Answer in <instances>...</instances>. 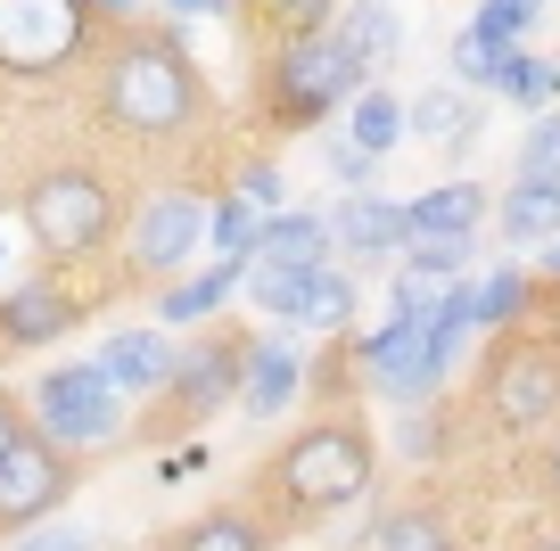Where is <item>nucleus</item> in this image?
I'll return each instance as SVG.
<instances>
[{
    "label": "nucleus",
    "instance_id": "nucleus-1",
    "mask_svg": "<svg viewBox=\"0 0 560 551\" xmlns=\"http://www.w3.org/2000/svg\"><path fill=\"white\" fill-rule=\"evenodd\" d=\"M83 116H91V140H116L132 156L214 140V91L198 74L190 42H182V17L174 25H140V17L107 25L83 67Z\"/></svg>",
    "mask_w": 560,
    "mask_h": 551
},
{
    "label": "nucleus",
    "instance_id": "nucleus-28",
    "mask_svg": "<svg viewBox=\"0 0 560 551\" xmlns=\"http://www.w3.org/2000/svg\"><path fill=\"white\" fill-rule=\"evenodd\" d=\"M494 91H503L511 107H527V116H536V107H552V99H560V58H527V50H511V67L494 74Z\"/></svg>",
    "mask_w": 560,
    "mask_h": 551
},
{
    "label": "nucleus",
    "instance_id": "nucleus-11",
    "mask_svg": "<svg viewBox=\"0 0 560 551\" xmlns=\"http://www.w3.org/2000/svg\"><path fill=\"white\" fill-rule=\"evenodd\" d=\"M83 305H91V289H74L67 263H50V272L18 280V289L0 296V354H34V345L67 338V329L83 321Z\"/></svg>",
    "mask_w": 560,
    "mask_h": 551
},
{
    "label": "nucleus",
    "instance_id": "nucleus-19",
    "mask_svg": "<svg viewBox=\"0 0 560 551\" xmlns=\"http://www.w3.org/2000/svg\"><path fill=\"white\" fill-rule=\"evenodd\" d=\"M494 223H503L511 247L560 239V173H520V181H511V198L494 207Z\"/></svg>",
    "mask_w": 560,
    "mask_h": 551
},
{
    "label": "nucleus",
    "instance_id": "nucleus-8",
    "mask_svg": "<svg viewBox=\"0 0 560 551\" xmlns=\"http://www.w3.org/2000/svg\"><path fill=\"white\" fill-rule=\"evenodd\" d=\"M240 371H247V338H240V329L198 338L190 354H174V371H165V387H158V412L140 420V436H149V445H165V436L198 429L207 412L240 403Z\"/></svg>",
    "mask_w": 560,
    "mask_h": 551
},
{
    "label": "nucleus",
    "instance_id": "nucleus-20",
    "mask_svg": "<svg viewBox=\"0 0 560 551\" xmlns=\"http://www.w3.org/2000/svg\"><path fill=\"white\" fill-rule=\"evenodd\" d=\"M478 124H487V116H478V99H470V91H445V83L420 91V99L404 107V132L429 140V149H470Z\"/></svg>",
    "mask_w": 560,
    "mask_h": 551
},
{
    "label": "nucleus",
    "instance_id": "nucleus-18",
    "mask_svg": "<svg viewBox=\"0 0 560 551\" xmlns=\"http://www.w3.org/2000/svg\"><path fill=\"white\" fill-rule=\"evenodd\" d=\"M100 371L124 396H158L165 371H174V345H165V329H116V338L100 345Z\"/></svg>",
    "mask_w": 560,
    "mask_h": 551
},
{
    "label": "nucleus",
    "instance_id": "nucleus-30",
    "mask_svg": "<svg viewBox=\"0 0 560 551\" xmlns=\"http://www.w3.org/2000/svg\"><path fill=\"white\" fill-rule=\"evenodd\" d=\"M322 156H330V173L347 181V190H371V173H380V156L363 149L354 132H338V140H322Z\"/></svg>",
    "mask_w": 560,
    "mask_h": 551
},
{
    "label": "nucleus",
    "instance_id": "nucleus-16",
    "mask_svg": "<svg viewBox=\"0 0 560 551\" xmlns=\"http://www.w3.org/2000/svg\"><path fill=\"white\" fill-rule=\"evenodd\" d=\"M338 17V0H240L231 25H240L247 50H272V42H298V34H322Z\"/></svg>",
    "mask_w": 560,
    "mask_h": 551
},
{
    "label": "nucleus",
    "instance_id": "nucleus-26",
    "mask_svg": "<svg viewBox=\"0 0 560 551\" xmlns=\"http://www.w3.org/2000/svg\"><path fill=\"white\" fill-rule=\"evenodd\" d=\"M527 305H536V289H527L520 263H503V272L470 280V321H478V329H511V321H527Z\"/></svg>",
    "mask_w": 560,
    "mask_h": 551
},
{
    "label": "nucleus",
    "instance_id": "nucleus-10",
    "mask_svg": "<svg viewBox=\"0 0 560 551\" xmlns=\"http://www.w3.org/2000/svg\"><path fill=\"white\" fill-rule=\"evenodd\" d=\"M74 478H83V453L25 429L18 445L0 453V535H34L50 511H67Z\"/></svg>",
    "mask_w": 560,
    "mask_h": 551
},
{
    "label": "nucleus",
    "instance_id": "nucleus-36",
    "mask_svg": "<svg viewBox=\"0 0 560 551\" xmlns=\"http://www.w3.org/2000/svg\"><path fill=\"white\" fill-rule=\"evenodd\" d=\"M544 494L560 502V436H552V445H544Z\"/></svg>",
    "mask_w": 560,
    "mask_h": 551
},
{
    "label": "nucleus",
    "instance_id": "nucleus-12",
    "mask_svg": "<svg viewBox=\"0 0 560 551\" xmlns=\"http://www.w3.org/2000/svg\"><path fill=\"white\" fill-rule=\"evenodd\" d=\"M404 239H412V231H404V207H396V198H380V190H347V207L330 214V256L363 263V272L396 263Z\"/></svg>",
    "mask_w": 560,
    "mask_h": 551
},
{
    "label": "nucleus",
    "instance_id": "nucleus-3",
    "mask_svg": "<svg viewBox=\"0 0 560 551\" xmlns=\"http://www.w3.org/2000/svg\"><path fill=\"white\" fill-rule=\"evenodd\" d=\"M380 478V445L354 412H322L314 429H298L289 445L264 461L256 478V511H272L264 527L289 535V527H322L330 511H354Z\"/></svg>",
    "mask_w": 560,
    "mask_h": 551
},
{
    "label": "nucleus",
    "instance_id": "nucleus-14",
    "mask_svg": "<svg viewBox=\"0 0 560 551\" xmlns=\"http://www.w3.org/2000/svg\"><path fill=\"white\" fill-rule=\"evenodd\" d=\"M520 34H527V25H511L503 9H494V0H478V17L462 25V34H454V74H462L470 91H494V74L511 67Z\"/></svg>",
    "mask_w": 560,
    "mask_h": 551
},
{
    "label": "nucleus",
    "instance_id": "nucleus-21",
    "mask_svg": "<svg viewBox=\"0 0 560 551\" xmlns=\"http://www.w3.org/2000/svg\"><path fill=\"white\" fill-rule=\"evenodd\" d=\"M487 223V190L478 181H438V190H420L404 207V231L412 239H445V231H478Z\"/></svg>",
    "mask_w": 560,
    "mask_h": 551
},
{
    "label": "nucleus",
    "instance_id": "nucleus-35",
    "mask_svg": "<svg viewBox=\"0 0 560 551\" xmlns=\"http://www.w3.org/2000/svg\"><path fill=\"white\" fill-rule=\"evenodd\" d=\"M494 9H503L511 25H536V17H544V0H494Z\"/></svg>",
    "mask_w": 560,
    "mask_h": 551
},
{
    "label": "nucleus",
    "instance_id": "nucleus-27",
    "mask_svg": "<svg viewBox=\"0 0 560 551\" xmlns=\"http://www.w3.org/2000/svg\"><path fill=\"white\" fill-rule=\"evenodd\" d=\"M207 247H214V256H240V263H247V256L264 247V214L247 207L240 190L214 198V207H207Z\"/></svg>",
    "mask_w": 560,
    "mask_h": 551
},
{
    "label": "nucleus",
    "instance_id": "nucleus-37",
    "mask_svg": "<svg viewBox=\"0 0 560 551\" xmlns=\"http://www.w3.org/2000/svg\"><path fill=\"white\" fill-rule=\"evenodd\" d=\"M544 280H560V239H544Z\"/></svg>",
    "mask_w": 560,
    "mask_h": 551
},
{
    "label": "nucleus",
    "instance_id": "nucleus-25",
    "mask_svg": "<svg viewBox=\"0 0 560 551\" xmlns=\"http://www.w3.org/2000/svg\"><path fill=\"white\" fill-rule=\"evenodd\" d=\"M347 132L363 140L371 156H387L396 140H412V132H404V99H396V91H380V74H371V83L347 99Z\"/></svg>",
    "mask_w": 560,
    "mask_h": 551
},
{
    "label": "nucleus",
    "instance_id": "nucleus-15",
    "mask_svg": "<svg viewBox=\"0 0 560 551\" xmlns=\"http://www.w3.org/2000/svg\"><path fill=\"white\" fill-rule=\"evenodd\" d=\"M240 280H247V263H240V256L207 263V272H174V280L158 289V321H165V329H198L231 289H240Z\"/></svg>",
    "mask_w": 560,
    "mask_h": 551
},
{
    "label": "nucleus",
    "instance_id": "nucleus-5",
    "mask_svg": "<svg viewBox=\"0 0 560 551\" xmlns=\"http://www.w3.org/2000/svg\"><path fill=\"white\" fill-rule=\"evenodd\" d=\"M107 25L83 0H0V83H58L83 74Z\"/></svg>",
    "mask_w": 560,
    "mask_h": 551
},
{
    "label": "nucleus",
    "instance_id": "nucleus-13",
    "mask_svg": "<svg viewBox=\"0 0 560 551\" xmlns=\"http://www.w3.org/2000/svg\"><path fill=\"white\" fill-rule=\"evenodd\" d=\"M305 396V362L289 338H247V371H240V412L247 420H280Z\"/></svg>",
    "mask_w": 560,
    "mask_h": 551
},
{
    "label": "nucleus",
    "instance_id": "nucleus-4",
    "mask_svg": "<svg viewBox=\"0 0 560 551\" xmlns=\"http://www.w3.org/2000/svg\"><path fill=\"white\" fill-rule=\"evenodd\" d=\"M371 74L354 67V50L322 25V34H298V42H272V50H256V124L264 132H314L322 116H338V107L363 91Z\"/></svg>",
    "mask_w": 560,
    "mask_h": 551
},
{
    "label": "nucleus",
    "instance_id": "nucleus-9",
    "mask_svg": "<svg viewBox=\"0 0 560 551\" xmlns=\"http://www.w3.org/2000/svg\"><path fill=\"white\" fill-rule=\"evenodd\" d=\"M25 412H34L42 436H58V445H74V453H100L107 436L124 429V387L107 379L100 362H58V371L34 379Z\"/></svg>",
    "mask_w": 560,
    "mask_h": 551
},
{
    "label": "nucleus",
    "instance_id": "nucleus-34",
    "mask_svg": "<svg viewBox=\"0 0 560 551\" xmlns=\"http://www.w3.org/2000/svg\"><path fill=\"white\" fill-rule=\"evenodd\" d=\"M0 91H9V83H0ZM18 173H25V165L9 156V124H0V198H18Z\"/></svg>",
    "mask_w": 560,
    "mask_h": 551
},
{
    "label": "nucleus",
    "instance_id": "nucleus-2",
    "mask_svg": "<svg viewBox=\"0 0 560 551\" xmlns=\"http://www.w3.org/2000/svg\"><path fill=\"white\" fill-rule=\"evenodd\" d=\"M124 214H132L124 173L107 165L100 149H50V156H34V165L18 173V223H25V239L42 247V263H67V272L100 263L107 247H116Z\"/></svg>",
    "mask_w": 560,
    "mask_h": 551
},
{
    "label": "nucleus",
    "instance_id": "nucleus-32",
    "mask_svg": "<svg viewBox=\"0 0 560 551\" xmlns=\"http://www.w3.org/2000/svg\"><path fill=\"white\" fill-rule=\"evenodd\" d=\"M25 429H34V412H25V403H18V396H9V387H0V453L18 445V436H25Z\"/></svg>",
    "mask_w": 560,
    "mask_h": 551
},
{
    "label": "nucleus",
    "instance_id": "nucleus-24",
    "mask_svg": "<svg viewBox=\"0 0 560 551\" xmlns=\"http://www.w3.org/2000/svg\"><path fill=\"white\" fill-rule=\"evenodd\" d=\"M354 543H371V551H438V543H445V518L429 511V502H404V511L363 518V535H354Z\"/></svg>",
    "mask_w": 560,
    "mask_h": 551
},
{
    "label": "nucleus",
    "instance_id": "nucleus-38",
    "mask_svg": "<svg viewBox=\"0 0 560 551\" xmlns=\"http://www.w3.org/2000/svg\"><path fill=\"white\" fill-rule=\"evenodd\" d=\"M552 289H560V280H552Z\"/></svg>",
    "mask_w": 560,
    "mask_h": 551
},
{
    "label": "nucleus",
    "instance_id": "nucleus-22",
    "mask_svg": "<svg viewBox=\"0 0 560 551\" xmlns=\"http://www.w3.org/2000/svg\"><path fill=\"white\" fill-rule=\"evenodd\" d=\"M165 543H182V551H264V543H272V527L256 518V502H223V511L174 527Z\"/></svg>",
    "mask_w": 560,
    "mask_h": 551
},
{
    "label": "nucleus",
    "instance_id": "nucleus-33",
    "mask_svg": "<svg viewBox=\"0 0 560 551\" xmlns=\"http://www.w3.org/2000/svg\"><path fill=\"white\" fill-rule=\"evenodd\" d=\"M240 0H165V17H231Z\"/></svg>",
    "mask_w": 560,
    "mask_h": 551
},
{
    "label": "nucleus",
    "instance_id": "nucleus-6",
    "mask_svg": "<svg viewBox=\"0 0 560 551\" xmlns=\"http://www.w3.org/2000/svg\"><path fill=\"white\" fill-rule=\"evenodd\" d=\"M478 396H487V420L503 436H536L544 420L560 412V338H536L527 321L494 329V354L478 371Z\"/></svg>",
    "mask_w": 560,
    "mask_h": 551
},
{
    "label": "nucleus",
    "instance_id": "nucleus-23",
    "mask_svg": "<svg viewBox=\"0 0 560 551\" xmlns=\"http://www.w3.org/2000/svg\"><path fill=\"white\" fill-rule=\"evenodd\" d=\"M256 256H272V263H330V214H298V207L264 214V247Z\"/></svg>",
    "mask_w": 560,
    "mask_h": 551
},
{
    "label": "nucleus",
    "instance_id": "nucleus-29",
    "mask_svg": "<svg viewBox=\"0 0 560 551\" xmlns=\"http://www.w3.org/2000/svg\"><path fill=\"white\" fill-rule=\"evenodd\" d=\"M520 173H560V107H536V124L520 132Z\"/></svg>",
    "mask_w": 560,
    "mask_h": 551
},
{
    "label": "nucleus",
    "instance_id": "nucleus-17",
    "mask_svg": "<svg viewBox=\"0 0 560 551\" xmlns=\"http://www.w3.org/2000/svg\"><path fill=\"white\" fill-rule=\"evenodd\" d=\"M330 34L354 50V67H363V74H387V58L404 50V17L387 9V0H338Z\"/></svg>",
    "mask_w": 560,
    "mask_h": 551
},
{
    "label": "nucleus",
    "instance_id": "nucleus-31",
    "mask_svg": "<svg viewBox=\"0 0 560 551\" xmlns=\"http://www.w3.org/2000/svg\"><path fill=\"white\" fill-rule=\"evenodd\" d=\"M231 181H240V198H247L256 214H280V165H272V156H247Z\"/></svg>",
    "mask_w": 560,
    "mask_h": 551
},
{
    "label": "nucleus",
    "instance_id": "nucleus-7",
    "mask_svg": "<svg viewBox=\"0 0 560 551\" xmlns=\"http://www.w3.org/2000/svg\"><path fill=\"white\" fill-rule=\"evenodd\" d=\"M207 247V198L190 181H165L124 214V272L116 289H165L174 272H190V256Z\"/></svg>",
    "mask_w": 560,
    "mask_h": 551
}]
</instances>
